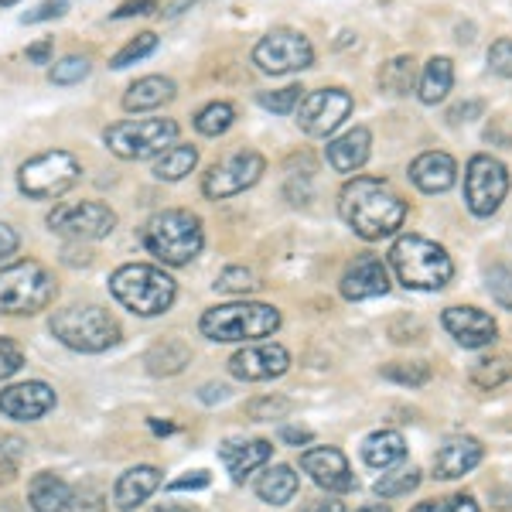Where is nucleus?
Returning <instances> with one entry per match:
<instances>
[{
    "label": "nucleus",
    "mask_w": 512,
    "mask_h": 512,
    "mask_svg": "<svg viewBox=\"0 0 512 512\" xmlns=\"http://www.w3.org/2000/svg\"><path fill=\"white\" fill-rule=\"evenodd\" d=\"M338 212H342L345 226H349L355 236L376 243V239L393 236L396 229L403 226V219H407V202H403L383 178L359 175V178L345 181L342 195H338Z\"/></svg>",
    "instance_id": "nucleus-1"
},
{
    "label": "nucleus",
    "mask_w": 512,
    "mask_h": 512,
    "mask_svg": "<svg viewBox=\"0 0 512 512\" xmlns=\"http://www.w3.org/2000/svg\"><path fill=\"white\" fill-rule=\"evenodd\" d=\"M390 267L396 270L400 284L410 287V291H441L454 277V263L448 250L417 233L396 239L390 250Z\"/></svg>",
    "instance_id": "nucleus-2"
},
{
    "label": "nucleus",
    "mask_w": 512,
    "mask_h": 512,
    "mask_svg": "<svg viewBox=\"0 0 512 512\" xmlns=\"http://www.w3.org/2000/svg\"><path fill=\"white\" fill-rule=\"evenodd\" d=\"M144 246H147V253L158 256L168 267H185V263H192L205 246L202 219L188 209H164L158 216L147 219Z\"/></svg>",
    "instance_id": "nucleus-3"
},
{
    "label": "nucleus",
    "mask_w": 512,
    "mask_h": 512,
    "mask_svg": "<svg viewBox=\"0 0 512 512\" xmlns=\"http://www.w3.org/2000/svg\"><path fill=\"white\" fill-rule=\"evenodd\" d=\"M110 291L127 311L140 318H154L175 304L178 284L151 263H127L110 277Z\"/></svg>",
    "instance_id": "nucleus-4"
},
{
    "label": "nucleus",
    "mask_w": 512,
    "mask_h": 512,
    "mask_svg": "<svg viewBox=\"0 0 512 512\" xmlns=\"http://www.w3.org/2000/svg\"><path fill=\"white\" fill-rule=\"evenodd\" d=\"M55 277L38 260H21L0 270V315H38L55 301Z\"/></svg>",
    "instance_id": "nucleus-5"
},
{
    "label": "nucleus",
    "mask_w": 512,
    "mask_h": 512,
    "mask_svg": "<svg viewBox=\"0 0 512 512\" xmlns=\"http://www.w3.org/2000/svg\"><path fill=\"white\" fill-rule=\"evenodd\" d=\"M205 338L212 342H250V338H267L280 328V311L270 304H219L209 308L198 321Z\"/></svg>",
    "instance_id": "nucleus-6"
},
{
    "label": "nucleus",
    "mask_w": 512,
    "mask_h": 512,
    "mask_svg": "<svg viewBox=\"0 0 512 512\" xmlns=\"http://www.w3.org/2000/svg\"><path fill=\"white\" fill-rule=\"evenodd\" d=\"M52 335L59 338L65 349L72 352H106L120 342V325L110 311L96 308V304H82V308H65L52 315Z\"/></svg>",
    "instance_id": "nucleus-7"
},
{
    "label": "nucleus",
    "mask_w": 512,
    "mask_h": 512,
    "mask_svg": "<svg viewBox=\"0 0 512 512\" xmlns=\"http://www.w3.org/2000/svg\"><path fill=\"white\" fill-rule=\"evenodd\" d=\"M178 140V123L175 120H123L106 127L103 144L110 147L123 161H147L158 158Z\"/></svg>",
    "instance_id": "nucleus-8"
},
{
    "label": "nucleus",
    "mask_w": 512,
    "mask_h": 512,
    "mask_svg": "<svg viewBox=\"0 0 512 512\" xmlns=\"http://www.w3.org/2000/svg\"><path fill=\"white\" fill-rule=\"evenodd\" d=\"M82 178V164L76 154L69 151H45L35 154L31 161L21 164L18 171V188L28 198L48 202V198H59L69 192L72 185Z\"/></svg>",
    "instance_id": "nucleus-9"
},
{
    "label": "nucleus",
    "mask_w": 512,
    "mask_h": 512,
    "mask_svg": "<svg viewBox=\"0 0 512 512\" xmlns=\"http://www.w3.org/2000/svg\"><path fill=\"white\" fill-rule=\"evenodd\" d=\"M253 62L267 76H291V72H304L315 65V48L311 41L294 28H274L267 31L253 48Z\"/></svg>",
    "instance_id": "nucleus-10"
},
{
    "label": "nucleus",
    "mask_w": 512,
    "mask_h": 512,
    "mask_svg": "<svg viewBox=\"0 0 512 512\" xmlns=\"http://www.w3.org/2000/svg\"><path fill=\"white\" fill-rule=\"evenodd\" d=\"M509 195V171L492 154H475L465 168V202L472 216L489 219Z\"/></svg>",
    "instance_id": "nucleus-11"
},
{
    "label": "nucleus",
    "mask_w": 512,
    "mask_h": 512,
    "mask_svg": "<svg viewBox=\"0 0 512 512\" xmlns=\"http://www.w3.org/2000/svg\"><path fill=\"white\" fill-rule=\"evenodd\" d=\"M48 229L55 236L76 239V243H93V239H106L117 229V212L103 202L55 205L48 212Z\"/></svg>",
    "instance_id": "nucleus-12"
},
{
    "label": "nucleus",
    "mask_w": 512,
    "mask_h": 512,
    "mask_svg": "<svg viewBox=\"0 0 512 512\" xmlns=\"http://www.w3.org/2000/svg\"><path fill=\"white\" fill-rule=\"evenodd\" d=\"M267 171V158L256 151H236L229 158H222L219 164H212L209 175L202 178V195L205 198H233L246 188H253L256 181Z\"/></svg>",
    "instance_id": "nucleus-13"
},
{
    "label": "nucleus",
    "mask_w": 512,
    "mask_h": 512,
    "mask_svg": "<svg viewBox=\"0 0 512 512\" xmlns=\"http://www.w3.org/2000/svg\"><path fill=\"white\" fill-rule=\"evenodd\" d=\"M297 127L308 137H328L349 120L352 113V96L345 89H315L297 103Z\"/></svg>",
    "instance_id": "nucleus-14"
},
{
    "label": "nucleus",
    "mask_w": 512,
    "mask_h": 512,
    "mask_svg": "<svg viewBox=\"0 0 512 512\" xmlns=\"http://www.w3.org/2000/svg\"><path fill=\"white\" fill-rule=\"evenodd\" d=\"M291 369V355H287L284 345L277 342H256L239 349L233 359H229V373L236 379H246V383H263V379H277Z\"/></svg>",
    "instance_id": "nucleus-15"
},
{
    "label": "nucleus",
    "mask_w": 512,
    "mask_h": 512,
    "mask_svg": "<svg viewBox=\"0 0 512 512\" xmlns=\"http://www.w3.org/2000/svg\"><path fill=\"white\" fill-rule=\"evenodd\" d=\"M301 468L311 475V482L325 492L345 495L355 489V475L349 468V458H345L338 448H308L301 454Z\"/></svg>",
    "instance_id": "nucleus-16"
},
{
    "label": "nucleus",
    "mask_w": 512,
    "mask_h": 512,
    "mask_svg": "<svg viewBox=\"0 0 512 512\" xmlns=\"http://www.w3.org/2000/svg\"><path fill=\"white\" fill-rule=\"evenodd\" d=\"M345 301H369V297H383L390 291V270L373 253H362L345 267L342 284H338Z\"/></svg>",
    "instance_id": "nucleus-17"
},
{
    "label": "nucleus",
    "mask_w": 512,
    "mask_h": 512,
    "mask_svg": "<svg viewBox=\"0 0 512 512\" xmlns=\"http://www.w3.org/2000/svg\"><path fill=\"white\" fill-rule=\"evenodd\" d=\"M441 325L448 328V335L458 345H465V349H485V345H492L495 335H499L492 315H485V311H478V308H461V304L458 308H444Z\"/></svg>",
    "instance_id": "nucleus-18"
},
{
    "label": "nucleus",
    "mask_w": 512,
    "mask_h": 512,
    "mask_svg": "<svg viewBox=\"0 0 512 512\" xmlns=\"http://www.w3.org/2000/svg\"><path fill=\"white\" fill-rule=\"evenodd\" d=\"M55 407V390L48 383H18L0 390V414H7L11 420H38Z\"/></svg>",
    "instance_id": "nucleus-19"
},
{
    "label": "nucleus",
    "mask_w": 512,
    "mask_h": 512,
    "mask_svg": "<svg viewBox=\"0 0 512 512\" xmlns=\"http://www.w3.org/2000/svg\"><path fill=\"white\" fill-rule=\"evenodd\" d=\"M482 458H485V448L478 437H465V434L448 437L434 454V478H441V482L461 478V475L472 472V468L482 465Z\"/></svg>",
    "instance_id": "nucleus-20"
},
{
    "label": "nucleus",
    "mask_w": 512,
    "mask_h": 512,
    "mask_svg": "<svg viewBox=\"0 0 512 512\" xmlns=\"http://www.w3.org/2000/svg\"><path fill=\"white\" fill-rule=\"evenodd\" d=\"M369 151H373V134L366 127H352L342 137L328 140L325 158L338 175H352V171H359L369 161Z\"/></svg>",
    "instance_id": "nucleus-21"
},
{
    "label": "nucleus",
    "mask_w": 512,
    "mask_h": 512,
    "mask_svg": "<svg viewBox=\"0 0 512 512\" xmlns=\"http://www.w3.org/2000/svg\"><path fill=\"white\" fill-rule=\"evenodd\" d=\"M410 181L427 195H441L458 181V164L444 151H427L410 164Z\"/></svg>",
    "instance_id": "nucleus-22"
},
{
    "label": "nucleus",
    "mask_w": 512,
    "mask_h": 512,
    "mask_svg": "<svg viewBox=\"0 0 512 512\" xmlns=\"http://www.w3.org/2000/svg\"><path fill=\"white\" fill-rule=\"evenodd\" d=\"M219 458L226 465V472L233 475V482H246V475H253L256 468H263L274 458V448H270V441H260V437H253V441H226L219 448Z\"/></svg>",
    "instance_id": "nucleus-23"
},
{
    "label": "nucleus",
    "mask_w": 512,
    "mask_h": 512,
    "mask_svg": "<svg viewBox=\"0 0 512 512\" xmlns=\"http://www.w3.org/2000/svg\"><path fill=\"white\" fill-rule=\"evenodd\" d=\"M161 489V472L154 465H137L130 468V472L120 475L117 489H113V502H117V509L130 512L137 509L140 502H147L154 492Z\"/></svg>",
    "instance_id": "nucleus-24"
},
{
    "label": "nucleus",
    "mask_w": 512,
    "mask_h": 512,
    "mask_svg": "<svg viewBox=\"0 0 512 512\" xmlns=\"http://www.w3.org/2000/svg\"><path fill=\"white\" fill-rule=\"evenodd\" d=\"M178 96L175 79L168 76H144L123 93V110L127 113H144V110H158V106L171 103Z\"/></svg>",
    "instance_id": "nucleus-25"
},
{
    "label": "nucleus",
    "mask_w": 512,
    "mask_h": 512,
    "mask_svg": "<svg viewBox=\"0 0 512 512\" xmlns=\"http://www.w3.org/2000/svg\"><path fill=\"white\" fill-rule=\"evenodd\" d=\"M403 458H407V441H403L400 431H376L362 441V461H366L369 468L386 472V468L400 465Z\"/></svg>",
    "instance_id": "nucleus-26"
},
{
    "label": "nucleus",
    "mask_w": 512,
    "mask_h": 512,
    "mask_svg": "<svg viewBox=\"0 0 512 512\" xmlns=\"http://www.w3.org/2000/svg\"><path fill=\"white\" fill-rule=\"evenodd\" d=\"M72 495V485L55 472H38L28 482V502L35 512H62Z\"/></svg>",
    "instance_id": "nucleus-27"
},
{
    "label": "nucleus",
    "mask_w": 512,
    "mask_h": 512,
    "mask_svg": "<svg viewBox=\"0 0 512 512\" xmlns=\"http://www.w3.org/2000/svg\"><path fill=\"white\" fill-rule=\"evenodd\" d=\"M297 485L301 482H297L291 465H274L256 478V495H260L267 506H284V502H291L297 495Z\"/></svg>",
    "instance_id": "nucleus-28"
},
{
    "label": "nucleus",
    "mask_w": 512,
    "mask_h": 512,
    "mask_svg": "<svg viewBox=\"0 0 512 512\" xmlns=\"http://www.w3.org/2000/svg\"><path fill=\"white\" fill-rule=\"evenodd\" d=\"M454 86V62L444 59V55H434L431 62L424 65V76H420V103L437 106L444 96L451 93Z\"/></svg>",
    "instance_id": "nucleus-29"
},
{
    "label": "nucleus",
    "mask_w": 512,
    "mask_h": 512,
    "mask_svg": "<svg viewBox=\"0 0 512 512\" xmlns=\"http://www.w3.org/2000/svg\"><path fill=\"white\" fill-rule=\"evenodd\" d=\"M468 379H472L478 390H499L506 379H512V355L506 352L478 355L472 369H468Z\"/></svg>",
    "instance_id": "nucleus-30"
},
{
    "label": "nucleus",
    "mask_w": 512,
    "mask_h": 512,
    "mask_svg": "<svg viewBox=\"0 0 512 512\" xmlns=\"http://www.w3.org/2000/svg\"><path fill=\"white\" fill-rule=\"evenodd\" d=\"M198 164V147L192 144H171L168 151L158 154L154 161V178L158 181H181L195 171Z\"/></svg>",
    "instance_id": "nucleus-31"
},
{
    "label": "nucleus",
    "mask_w": 512,
    "mask_h": 512,
    "mask_svg": "<svg viewBox=\"0 0 512 512\" xmlns=\"http://www.w3.org/2000/svg\"><path fill=\"white\" fill-rule=\"evenodd\" d=\"M188 359H192V352H188L185 342H178V338H164V342H158L151 352H147L144 362L154 376H178L181 369L188 366Z\"/></svg>",
    "instance_id": "nucleus-32"
},
{
    "label": "nucleus",
    "mask_w": 512,
    "mask_h": 512,
    "mask_svg": "<svg viewBox=\"0 0 512 512\" xmlns=\"http://www.w3.org/2000/svg\"><path fill=\"white\" fill-rule=\"evenodd\" d=\"M417 86V62L410 55H396L379 69V89L390 96H407Z\"/></svg>",
    "instance_id": "nucleus-33"
},
{
    "label": "nucleus",
    "mask_w": 512,
    "mask_h": 512,
    "mask_svg": "<svg viewBox=\"0 0 512 512\" xmlns=\"http://www.w3.org/2000/svg\"><path fill=\"white\" fill-rule=\"evenodd\" d=\"M233 120H236V110H233V103H209V106H202V110L195 113V130L202 137H219V134H226L229 127H233Z\"/></svg>",
    "instance_id": "nucleus-34"
},
{
    "label": "nucleus",
    "mask_w": 512,
    "mask_h": 512,
    "mask_svg": "<svg viewBox=\"0 0 512 512\" xmlns=\"http://www.w3.org/2000/svg\"><path fill=\"white\" fill-rule=\"evenodd\" d=\"M420 485V468H400V472L393 475H383L379 482L373 485V492L379 499H400V495H410Z\"/></svg>",
    "instance_id": "nucleus-35"
},
{
    "label": "nucleus",
    "mask_w": 512,
    "mask_h": 512,
    "mask_svg": "<svg viewBox=\"0 0 512 512\" xmlns=\"http://www.w3.org/2000/svg\"><path fill=\"white\" fill-rule=\"evenodd\" d=\"M154 52H158V35H154V31H144V35L130 38L127 45L113 55L110 69H127V65H137L140 59H147V55H154Z\"/></svg>",
    "instance_id": "nucleus-36"
},
{
    "label": "nucleus",
    "mask_w": 512,
    "mask_h": 512,
    "mask_svg": "<svg viewBox=\"0 0 512 512\" xmlns=\"http://www.w3.org/2000/svg\"><path fill=\"white\" fill-rule=\"evenodd\" d=\"M386 379H393V383L400 386H424L431 383V366L427 362H390V366L379 369Z\"/></svg>",
    "instance_id": "nucleus-37"
},
{
    "label": "nucleus",
    "mask_w": 512,
    "mask_h": 512,
    "mask_svg": "<svg viewBox=\"0 0 512 512\" xmlns=\"http://www.w3.org/2000/svg\"><path fill=\"white\" fill-rule=\"evenodd\" d=\"M485 284H489V294L495 297V304L512 311V267H506V263H495L489 274H485Z\"/></svg>",
    "instance_id": "nucleus-38"
},
{
    "label": "nucleus",
    "mask_w": 512,
    "mask_h": 512,
    "mask_svg": "<svg viewBox=\"0 0 512 512\" xmlns=\"http://www.w3.org/2000/svg\"><path fill=\"white\" fill-rule=\"evenodd\" d=\"M291 410H294V403L284 400V396H260V400L246 403V417H253V420H284Z\"/></svg>",
    "instance_id": "nucleus-39"
},
{
    "label": "nucleus",
    "mask_w": 512,
    "mask_h": 512,
    "mask_svg": "<svg viewBox=\"0 0 512 512\" xmlns=\"http://www.w3.org/2000/svg\"><path fill=\"white\" fill-rule=\"evenodd\" d=\"M256 99H260V106L270 113H294L297 103L304 99V89L301 86H284V89H274V93H260Z\"/></svg>",
    "instance_id": "nucleus-40"
},
{
    "label": "nucleus",
    "mask_w": 512,
    "mask_h": 512,
    "mask_svg": "<svg viewBox=\"0 0 512 512\" xmlns=\"http://www.w3.org/2000/svg\"><path fill=\"white\" fill-rule=\"evenodd\" d=\"M216 287H222V291H229V294H250L260 287V280H256L253 270H246V267H226L219 274Z\"/></svg>",
    "instance_id": "nucleus-41"
},
{
    "label": "nucleus",
    "mask_w": 512,
    "mask_h": 512,
    "mask_svg": "<svg viewBox=\"0 0 512 512\" xmlns=\"http://www.w3.org/2000/svg\"><path fill=\"white\" fill-rule=\"evenodd\" d=\"M86 76H89V59H86V55H69V59H62L52 69L55 86H76V82H82Z\"/></svg>",
    "instance_id": "nucleus-42"
},
{
    "label": "nucleus",
    "mask_w": 512,
    "mask_h": 512,
    "mask_svg": "<svg viewBox=\"0 0 512 512\" xmlns=\"http://www.w3.org/2000/svg\"><path fill=\"white\" fill-rule=\"evenodd\" d=\"M410 512H478V502L472 495H444V499H427Z\"/></svg>",
    "instance_id": "nucleus-43"
},
{
    "label": "nucleus",
    "mask_w": 512,
    "mask_h": 512,
    "mask_svg": "<svg viewBox=\"0 0 512 512\" xmlns=\"http://www.w3.org/2000/svg\"><path fill=\"white\" fill-rule=\"evenodd\" d=\"M62 512H106L103 492L93 489V485H82V489H72L69 502H65Z\"/></svg>",
    "instance_id": "nucleus-44"
},
{
    "label": "nucleus",
    "mask_w": 512,
    "mask_h": 512,
    "mask_svg": "<svg viewBox=\"0 0 512 512\" xmlns=\"http://www.w3.org/2000/svg\"><path fill=\"white\" fill-rule=\"evenodd\" d=\"M489 69L495 72V76L512 79V38L492 41V48H489Z\"/></svg>",
    "instance_id": "nucleus-45"
},
{
    "label": "nucleus",
    "mask_w": 512,
    "mask_h": 512,
    "mask_svg": "<svg viewBox=\"0 0 512 512\" xmlns=\"http://www.w3.org/2000/svg\"><path fill=\"white\" fill-rule=\"evenodd\" d=\"M24 366V352L18 342L11 338H0V379H11Z\"/></svg>",
    "instance_id": "nucleus-46"
},
{
    "label": "nucleus",
    "mask_w": 512,
    "mask_h": 512,
    "mask_svg": "<svg viewBox=\"0 0 512 512\" xmlns=\"http://www.w3.org/2000/svg\"><path fill=\"white\" fill-rule=\"evenodd\" d=\"M65 14V0H45L38 11H28L24 14V24H41V21H52V18H62Z\"/></svg>",
    "instance_id": "nucleus-47"
},
{
    "label": "nucleus",
    "mask_w": 512,
    "mask_h": 512,
    "mask_svg": "<svg viewBox=\"0 0 512 512\" xmlns=\"http://www.w3.org/2000/svg\"><path fill=\"white\" fill-rule=\"evenodd\" d=\"M158 11V0H127L113 11V21H123V18H140V14H154Z\"/></svg>",
    "instance_id": "nucleus-48"
},
{
    "label": "nucleus",
    "mask_w": 512,
    "mask_h": 512,
    "mask_svg": "<svg viewBox=\"0 0 512 512\" xmlns=\"http://www.w3.org/2000/svg\"><path fill=\"white\" fill-rule=\"evenodd\" d=\"M485 113V103L482 99H468V103H458L448 110V120L451 123H468V120H478Z\"/></svg>",
    "instance_id": "nucleus-49"
},
{
    "label": "nucleus",
    "mask_w": 512,
    "mask_h": 512,
    "mask_svg": "<svg viewBox=\"0 0 512 512\" xmlns=\"http://www.w3.org/2000/svg\"><path fill=\"white\" fill-rule=\"evenodd\" d=\"M212 478H209V472H188L185 478H175V482L168 485L171 492H185V489H205Z\"/></svg>",
    "instance_id": "nucleus-50"
},
{
    "label": "nucleus",
    "mask_w": 512,
    "mask_h": 512,
    "mask_svg": "<svg viewBox=\"0 0 512 512\" xmlns=\"http://www.w3.org/2000/svg\"><path fill=\"white\" fill-rule=\"evenodd\" d=\"M18 246H21L18 233H14V229L7 226V222H0V260H7V256L18 253Z\"/></svg>",
    "instance_id": "nucleus-51"
},
{
    "label": "nucleus",
    "mask_w": 512,
    "mask_h": 512,
    "mask_svg": "<svg viewBox=\"0 0 512 512\" xmlns=\"http://www.w3.org/2000/svg\"><path fill=\"white\" fill-rule=\"evenodd\" d=\"M52 52H55V41H52V38H45V41H38V45H31V48H28V62H31V65H48V59H52Z\"/></svg>",
    "instance_id": "nucleus-52"
},
{
    "label": "nucleus",
    "mask_w": 512,
    "mask_h": 512,
    "mask_svg": "<svg viewBox=\"0 0 512 512\" xmlns=\"http://www.w3.org/2000/svg\"><path fill=\"white\" fill-rule=\"evenodd\" d=\"M297 512H345V506L338 499H315V502H308V506L297 509Z\"/></svg>",
    "instance_id": "nucleus-53"
},
{
    "label": "nucleus",
    "mask_w": 512,
    "mask_h": 512,
    "mask_svg": "<svg viewBox=\"0 0 512 512\" xmlns=\"http://www.w3.org/2000/svg\"><path fill=\"white\" fill-rule=\"evenodd\" d=\"M202 400L205 403H222V400H229V386H222V383H209V386H202Z\"/></svg>",
    "instance_id": "nucleus-54"
},
{
    "label": "nucleus",
    "mask_w": 512,
    "mask_h": 512,
    "mask_svg": "<svg viewBox=\"0 0 512 512\" xmlns=\"http://www.w3.org/2000/svg\"><path fill=\"white\" fill-rule=\"evenodd\" d=\"M280 437H284L287 444H297V448H301V444L311 441V431H304V427H284V431H280Z\"/></svg>",
    "instance_id": "nucleus-55"
},
{
    "label": "nucleus",
    "mask_w": 512,
    "mask_h": 512,
    "mask_svg": "<svg viewBox=\"0 0 512 512\" xmlns=\"http://www.w3.org/2000/svg\"><path fill=\"white\" fill-rule=\"evenodd\" d=\"M14 475H18V465H14V458H4V454H0V485L14 482Z\"/></svg>",
    "instance_id": "nucleus-56"
},
{
    "label": "nucleus",
    "mask_w": 512,
    "mask_h": 512,
    "mask_svg": "<svg viewBox=\"0 0 512 512\" xmlns=\"http://www.w3.org/2000/svg\"><path fill=\"white\" fill-rule=\"evenodd\" d=\"M154 512H202V509H192V506H161Z\"/></svg>",
    "instance_id": "nucleus-57"
},
{
    "label": "nucleus",
    "mask_w": 512,
    "mask_h": 512,
    "mask_svg": "<svg viewBox=\"0 0 512 512\" xmlns=\"http://www.w3.org/2000/svg\"><path fill=\"white\" fill-rule=\"evenodd\" d=\"M355 512H390V506H383V502H373V506H362V509H355Z\"/></svg>",
    "instance_id": "nucleus-58"
},
{
    "label": "nucleus",
    "mask_w": 512,
    "mask_h": 512,
    "mask_svg": "<svg viewBox=\"0 0 512 512\" xmlns=\"http://www.w3.org/2000/svg\"><path fill=\"white\" fill-rule=\"evenodd\" d=\"M14 4H21V0H0V7H14Z\"/></svg>",
    "instance_id": "nucleus-59"
}]
</instances>
